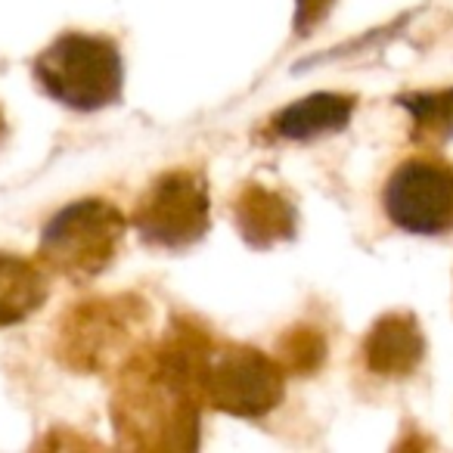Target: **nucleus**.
<instances>
[{
  "label": "nucleus",
  "instance_id": "1",
  "mask_svg": "<svg viewBox=\"0 0 453 453\" xmlns=\"http://www.w3.org/2000/svg\"><path fill=\"white\" fill-rule=\"evenodd\" d=\"M211 342L189 326L152 351H137L121 366L112 397V426L125 447L187 450L199 432V376Z\"/></svg>",
  "mask_w": 453,
  "mask_h": 453
},
{
  "label": "nucleus",
  "instance_id": "2",
  "mask_svg": "<svg viewBox=\"0 0 453 453\" xmlns=\"http://www.w3.org/2000/svg\"><path fill=\"white\" fill-rule=\"evenodd\" d=\"M150 326V308L137 296H112L78 302L57 323L53 351L75 372H109L140 351Z\"/></svg>",
  "mask_w": 453,
  "mask_h": 453
},
{
  "label": "nucleus",
  "instance_id": "3",
  "mask_svg": "<svg viewBox=\"0 0 453 453\" xmlns=\"http://www.w3.org/2000/svg\"><path fill=\"white\" fill-rule=\"evenodd\" d=\"M38 88L59 106L96 112L121 96L125 65L115 41L100 35L65 32L38 53L32 65Z\"/></svg>",
  "mask_w": 453,
  "mask_h": 453
},
{
  "label": "nucleus",
  "instance_id": "4",
  "mask_svg": "<svg viewBox=\"0 0 453 453\" xmlns=\"http://www.w3.org/2000/svg\"><path fill=\"white\" fill-rule=\"evenodd\" d=\"M121 240L125 218L119 208L106 199H81L47 220L38 261L72 283H88L112 265Z\"/></svg>",
  "mask_w": 453,
  "mask_h": 453
},
{
  "label": "nucleus",
  "instance_id": "5",
  "mask_svg": "<svg viewBox=\"0 0 453 453\" xmlns=\"http://www.w3.org/2000/svg\"><path fill=\"white\" fill-rule=\"evenodd\" d=\"M202 401L234 416H265L283 401L286 379L280 360L242 345H208L199 376Z\"/></svg>",
  "mask_w": 453,
  "mask_h": 453
},
{
  "label": "nucleus",
  "instance_id": "6",
  "mask_svg": "<svg viewBox=\"0 0 453 453\" xmlns=\"http://www.w3.org/2000/svg\"><path fill=\"white\" fill-rule=\"evenodd\" d=\"M134 226L143 242L183 249L208 230V187L196 171H168L156 177L134 208Z\"/></svg>",
  "mask_w": 453,
  "mask_h": 453
},
{
  "label": "nucleus",
  "instance_id": "7",
  "mask_svg": "<svg viewBox=\"0 0 453 453\" xmlns=\"http://www.w3.org/2000/svg\"><path fill=\"white\" fill-rule=\"evenodd\" d=\"M385 214L407 234L441 236L453 230V165L416 156L385 183Z\"/></svg>",
  "mask_w": 453,
  "mask_h": 453
},
{
  "label": "nucleus",
  "instance_id": "8",
  "mask_svg": "<svg viewBox=\"0 0 453 453\" xmlns=\"http://www.w3.org/2000/svg\"><path fill=\"white\" fill-rule=\"evenodd\" d=\"M422 354H426V339L410 314L382 317L364 342V360L376 376H410L422 364Z\"/></svg>",
  "mask_w": 453,
  "mask_h": 453
},
{
  "label": "nucleus",
  "instance_id": "9",
  "mask_svg": "<svg viewBox=\"0 0 453 453\" xmlns=\"http://www.w3.org/2000/svg\"><path fill=\"white\" fill-rule=\"evenodd\" d=\"M242 240L255 249H271L296 234V208L271 187L249 183L234 205Z\"/></svg>",
  "mask_w": 453,
  "mask_h": 453
},
{
  "label": "nucleus",
  "instance_id": "10",
  "mask_svg": "<svg viewBox=\"0 0 453 453\" xmlns=\"http://www.w3.org/2000/svg\"><path fill=\"white\" fill-rule=\"evenodd\" d=\"M354 96L345 94H311L292 106L280 109L271 119V131L283 140H314L335 134L351 121Z\"/></svg>",
  "mask_w": 453,
  "mask_h": 453
},
{
  "label": "nucleus",
  "instance_id": "11",
  "mask_svg": "<svg viewBox=\"0 0 453 453\" xmlns=\"http://www.w3.org/2000/svg\"><path fill=\"white\" fill-rule=\"evenodd\" d=\"M50 296L41 265L13 252H0V329L28 320Z\"/></svg>",
  "mask_w": 453,
  "mask_h": 453
},
{
  "label": "nucleus",
  "instance_id": "12",
  "mask_svg": "<svg viewBox=\"0 0 453 453\" xmlns=\"http://www.w3.org/2000/svg\"><path fill=\"white\" fill-rule=\"evenodd\" d=\"M403 109L413 115V137L426 143H441L453 137V88L422 90L401 96Z\"/></svg>",
  "mask_w": 453,
  "mask_h": 453
},
{
  "label": "nucleus",
  "instance_id": "13",
  "mask_svg": "<svg viewBox=\"0 0 453 453\" xmlns=\"http://www.w3.org/2000/svg\"><path fill=\"white\" fill-rule=\"evenodd\" d=\"M280 351V366H286L289 372H314L323 364L326 354V342L317 329L311 326H296L292 333H286L277 345Z\"/></svg>",
  "mask_w": 453,
  "mask_h": 453
},
{
  "label": "nucleus",
  "instance_id": "14",
  "mask_svg": "<svg viewBox=\"0 0 453 453\" xmlns=\"http://www.w3.org/2000/svg\"><path fill=\"white\" fill-rule=\"evenodd\" d=\"M333 0H296V32L308 35L317 22L326 19Z\"/></svg>",
  "mask_w": 453,
  "mask_h": 453
},
{
  "label": "nucleus",
  "instance_id": "15",
  "mask_svg": "<svg viewBox=\"0 0 453 453\" xmlns=\"http://www.w3.org/2000/svg\"><path fill=\"white\" fill-rule=\"evenodd\" d=\"M7 137V121H4V109H0V140Z\"/></svg>",
  "mask_w": 453,
  "mask_h": 453
}]
</instances>
